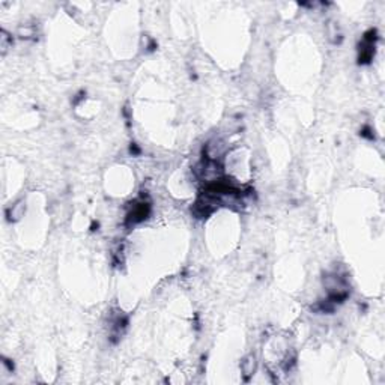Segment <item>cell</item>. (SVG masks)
<instances>
[{"label":"cell","mask_w":385,"mask_h":385,"mask_svg":"<svg viewBox=\"0 0 385 385\" xmlns=\"http://www.w3.org/2000/svg\"><path fill=\"white\" fill-rule=\"evenodd\" d=\"M149 211H151V205H149V202L138 200L135 205H133V209H131V212L128 214L127 223L134 226V224H137V223H140V221H143V220L149 215Z\"/></svg>","instance_id":"cell-1"},{"label":"cell","mask_w":385,"mask_h":385,"mask_svg":"<svg viewBox=\"0 0 385 385\" xmlns=\"http://www.w3.org/2000/svg\"><path fill=\"white\" fill-rule=\"evenodd\" d=\"M23 214H24V205H23V202H20V203H17V205L12 206L11 212L8 215H9L11 220H19L20 217H23Z\"/></svg>","instance_id":"cell-3"},{"label":"cell","mask_w":385,"mask_h":385,"mask_svg":"<svg viewBox=\"0 0 385 385\" xmlns=\"http://www.w3.org/2000/svg\"><path fill=\"white\" fill-rule=\"evenodd\" d=\"M256 367H257V361H256V357L253 354L247 355L241 361V372L244 375V378L249 379L251 375H254L256 372Z\"/></svg>","instance_id":"cell-2"}]
</instances>
